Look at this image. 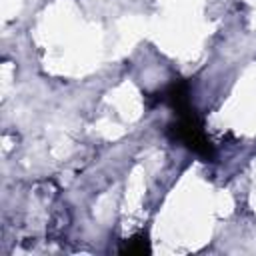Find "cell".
<instances>
[{
    "mask_svg": "<svg viewBox=\"0 0 256 256\" xmlns=\"http://www.w3.org/2000/svg\"><path fill=\"white\" fill-rule=\"evenodd\" d=\"M68 222H70V214H68L66 206H64V208L60 206L58 210H54V212H52V218H50V226H48V232H50L52 236H60V234L66 230Z\"/></svg>",
    "mask_w": 256,
    "mask_h": 256,
    "instance_id": "277c9868",
    "label": "cell"
},
{
    "mask_svg": "<svg viewBox=\"0 0 256 256\" xmlns=\"http://www.w3.org/2000/svg\"><path fill=\"white\" fill-rule=\"evenodd\" d=\"M122 254H128V256H140V254H148L150 252V244H148V238L144 234H138L130 240H126V244L120 248Z\"/></svg>",
    "mask_w": 256,
    "mask_h": 256,
    "instance_id": "3957f363",
    "label": "cell"
},
{
    "mask_svg": "<svg viewBox=\"0 0 256 256\" xmlns=\"http://www.w3.org/2000/svg\"><path fill=\"white\" fill-rule=\"evenodd\" d=\"M168 134L172 140L184 144L196 156H200L204 160L214 158V146L210 144L208 136L204 134L202 122H200L194 108L184 112V114H176V122L168 126Z\"/></svg>",
    "mask_w": 256,
    "mask_h": 256,
    "instance_id": "6da1fadb",
    "label": "cell"
},
{
    "mask_svg": "<svg viewBox=\"0 0 256 256\" xmlns=\"http://www.w3.org/2000/svg\"><path fill=\"white\" fill-rule=\"evenodd\" d=\"M160 102H166L176 114H184L188 110H192L190 104V86L184 80H174L162 94H160Z\"/></svg>",
    "mask_w": 256,
    "mask_h": 256,
    "instance_id": "7a4b0ae2",
    "label": "cell"
}]
</instances>
